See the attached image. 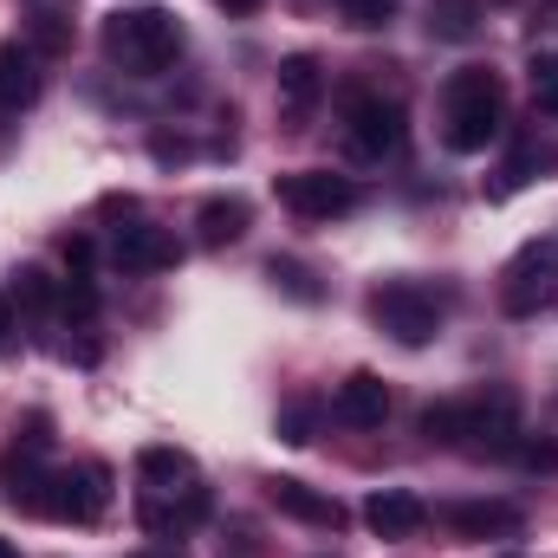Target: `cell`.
<instances>
[{
	"label": "cell",
	"instance_id": "1",
	"mask_svg": "<svg viewBox=\"0 0 558 558\" xmlns=\"http://www.w3.org/2000/svg\"><path fill=\"white\" fill-rule=\"evenodd\" d=\"M507 124V85L494 65H461L441 92V143L454 156H481Z\"/></svg>",
	"mask_w": 558,
	"mask_h": 558
},
{
	"label": "cell",
	"instance_id": "2",
	"mask_svg": "<svg viewBox=\"0 0 558 558\" xmlns=\"http://www.w3.org/2000/svg\"><path fill=\"white\" fill-rule=\"evenodd\" d=\"M105 59L137 72V78L175 65L182 59V20L169 7H124V13H111L105 20Z\"/></svg>",
	"mask_w": 558,
	"mask_h": 558
},
{
	"label": "cell",
	"instance_id": "3",
	"mask_svg": "<svg viewBox=\"0 0 558 558\" xmlns=\"http://www.w3.org/2000/svg\"><path fill=\"white\" fill-rule=\"evenodd\" d=\"M111 507V468L105 461H72V468H46V487H39V507L46 520L59 526H98Z\"/></svg>",
	"mask_w": 558,
	"mask_h": 558
},
{
	"label": "cell",
	"instance_id": "4",
	"mask_svg": "<svg viewBox=\"0 0 558 558\" xmlns=\"http://www.w3.org/2000/svg\"><path fill=\"white\" fill-rule=\"evenodd\" d=\"M371 325H377L384 338H397L403 351H422V344L441 331V305H435V292L416 286V279H384V286L371 292Z\"/></svg>",
	"mask_w": 558,
	"mask_h": 558
},
{
	"label": "cell",
	"instance_id": "5",
	"mask_svg": "<svg viewBox=\"0 0 558 558\" xmlns=\"http://www.w3.org/2000/svg\"><path fill=\"white\" fill-rule=\"evenodd\" d=\"M279 208H292L299 221H338V215H357L364 208V189L351 175H331V169H292L274 175Z\"/></svg>",
	"mask_w": 558,
	"mask_h": 558
},
{
	"label": "cell",
	"instance_id": "6",
	"mask_svg": "<svg viewBox=\"0 0 558 558\" xmlns=\"http://www.w3.org/2000/svg\"><path fill=\"white\" fill-rule=\"evenodd\" d=\"M454 448H468V454H513L520 448V397L513 390L468 397L461 403V428H454Z\"/></svg>",
	"mask_w": 558,
	"mask_h": 558
},
{
	"label": "cell",
	"instance_id": "7",
	"mask_svg": "<svg viewBox=\"0 0 558 558\" xmlns=\"http://www.w3.org/2000/svg\"><path fill=\"white\" fill-rule=\"evenodd\" d=\"M208 487H202V474L195 481H182V487H143L137 494V520L149 539H182V533H195L202 520H208Z\"/></svg>",
	"mask_w": 558,
	"mask_h": 558
},
{
	"label": "cell",
	"instance_id": "8",
	"mask_svg": "<svg viewBox=\"0 0 558 558\" xmlns=\"http://www.w3.org/2000/svg\"><path fill=\"white\" fill-rule=\"evenodd\" d=\"M344 137H351V149L364 162L390 156L403 143V105H390L377 92H344Z\"/></svg>",
	"mask_w": 558,
	"mask_h": 558
},
{
	"label": "cell",
	"instance_id": "9",
	"mask_svg": "<svg viewBox=\"0 0 558 558\" xmlns=\"http://www.w3.org/2000/svg\"><path fill=\"white\" fill-rule=\"evenodd\" d=\"M558 241H533V247H520L513 254V267L500 274V305L513 312V318H533L546 299H553L558 286Z\"/></svg>",
	"mask_w": 558,
	"mask_h": 558
},
{
	"label": "cell",
	"instance_id": "10",
	"mask_svg": "<svg viewBox=\"0 0 558 558\" xmlns=\"http://www.w3.org/2000/svg\"><path fill=\"white\" fill-rule=\"evenodd\" d=\"M175 260H182L175 234H169V228H149V221L118 228V241H111V267H118V274H169Z\"/></svg>",
	"mask_w": 558,
	"mask_h": 558
},
{
	"label": "cell",
	"instance_id": "11",
	"mask_svg": "<svg viewBox=\"0 0 558 558\" xmlns=\"http://www.w3.org/2000/svg\"><path fill=\"white\" fill-rule=\"evenodd\" d=\"M364 526H371L377 539L403 546V539H416L422 526H428V507H422L410 487H377V494L364 500Z\"/></svg>",
	"mask_w": 558,
	"mask_h": 558
},
{
	"label": "cell",
	"instance_id": "12",
	"mask_svg": "<svg viewBox=\"0 0 558 558\" xmlns=\"http://www.w3.org/2000/svg\"><path fill=\"white\" fill-rule=\"evenodd\" d=\"M267 500H274L286 520H299V526H325V533H338V526L351 520L331 494H318V487H305V481H292V474H274V481H267Z\"/></svg>",
	"mask_w": 558,
	"mask_h": 558
},
{
	"label": "cell",
	"instance_id": "13",
	"mask_svg": "<svg viewBox=\"0 0 558 558\" xmlns=\"http://www.w3.org/2000/svg\"><path fill=\"white\" fill-rule=\"evenodd\" d=\"M39 92H46V59L26 39H7L0 46V111H26L39 105Z\"/></svg>",
	"mask_w": 558,
	"mask_h": 558
},
{
	"label": "cell",
	"instance_id": "14",
	"mask_svg": "<svg viewBox=\"0 0 558 558\" xmlns=\"http://www.w3.org/2000/svg\"><path fill=\"white\" fill-rule=\"evenodd\" d=\"M331 416L344 422V428H384V416H390V390H384V377H371V371L344 377L338 397H331Z\"/></svg>",
	"mask_w": 558,
	"mask_h": 558
},
{
	"label": "cell",
	"instance_id": "15",
	"mask_svg": "<svg viewBox=\"0 0 558 558\" xmlns=\"http://www.w3.org/2000/svg\"><path fill=\"white\" fill-rule=\"evenodd\" d=\"M318 92H325V65H318L312 52L279 59V111H286V118H305V111L318 105Z\"/></svg>",
	"mask_w": 558,
	"mask_h": 558
},
{
	"label": "cell",
	"instance_id": "16",
	"mask_svg": "<svg viewBox=\"0 0 558 558\" xmlns=\"http://www.w3.org/2000/svg\"><path fill=\"white\" fill-rule=\"evenodd\" d=\"M247 221H254V208L241 195H208L195 215V234H202V247H234L247 234Z\"/></svg>",
	"mask_w": 558,
	"mask_h": 558
},
{
	"label": "cell",
	"instance_id": "17",
	"mask_svg": "<svg viewBox=\"0 0 558 558\" xmlns=\"http://www.w3.org/2000/svg\"><path fill=\"white\" fill-rule=\"evenodd\" d=\"M441 520L461 539H487V533H513L520 526V507H507V500H468V507H448Z\"/></svg>",
	"mask_w": 558,
	"mask_h": 558
},
{
	"label": "cell",
	"instance_id": "18",
	"mask_svg": "<svg viewBox=\"0 0 558 558\" xmlns=\"http://www.w3.org/2000/svg\"><path fill=\"white\" fill-rule=\"evenodd\" d=\"M474 33H481V7H474V0H428V39L461 46V39H474Z\"/></svg>",
	"mask_w": 558,
	"mask_h": 558
},
{
	"label": "cell",
	"instance_id": "19",
	"mask_svg": "<svg viewBox=\"0 0 558 558\" xmlns=\"http://www.w3.org/2000/svg\"><path fill=\"white\" fill-rule=\"evenodd\" d=\"M137 481L143 487H182V481H195V461H189L182 448H143Z\"/></svg>",
	"mask_w": 558,
	"mask_h": 558
},
{
	"label": "cell",
	"instance_id": "20",
	"mask_svg": "<svg viewBox=\"0 0 558 558\" xmlns=\"http://www.w3.org/2000/svg\"><path fill=\"white\" fill-rule=\"evenodd\" d=\"M39 59H52V52H65L72 46V26H65V7H39L33 13V39H26Z\"/></svg>",
	"mask_w": 558,
	"mask_h": 558
},
{
	"label": "cell",
	"instance_id": "21",
	"mask_svg": "<svg viewBox=\"0 0 558 558\" xmlns=\"http://www.w3.org/2000/svg\"><path fill=\"white\" fill-rule=\"evenodd\" d=\"M13 299H20V305H33V312H46L59 292H52V279L39 274V267H20V274H13Z\"/></svg>",
	"mask_w": 558,
	"mask_h": 558
},
{
	"label": "cell",
	"instance_id": "22",
	"mask_svg": "<svg viewBox=\"0 0 558 558\" xmlns=\"http://www.w3.org/2000/svg\"><path fill=\"white\" fill-rule=\"evenodd\" d=\"M267 279H274V286H286V292H292V299H299V305H312V299H318V286H312V274H305V267H292V260H267Z\"/></svg>",
	"mask_w": 558,
	"mask_h": 558
},
{
	"label": "cell",
	"instance_id": "23",
	"mask_svg": "<svg viewBox=\"0 0 558 558\" xmlns=\"http://www.w3.org/2000/svg\"><path fill=\"white\" fill-rule=\"evenodd\" d=\"M533 105L539 111H558V52H539L533 59Z\"/></svg>",
	"mask_w": 558,
	"mask_h": 558
},
{
	"label": "cell",
	"instance_id": "24",
	"mask_svg": "<svg viewBox=\"0 0 558 558\" xmlns=\"http://www.w3.org/2000/svg\"><path fill=\"white\" fill-rule=\"evenodd\" d=\"M344 20L364 26V33H371V26H390V20H397V0H344Z\"/></svg>",
	"mask_w": 558,
	"mask_h": 558
},
{
	"label": "cell",
	"instance_id": "25",
	"mask_svg": "<svg viewBox=\"0 0 558 558\" xmlns=\"http://www.w3.org/2000/svg\"><path fill=\"white\" fill-rule=\"evenodd\" d=\"M279 441H292V448L312 441V410H305V403H286V410H279Z\"/></svg>",
	"mask_w": 558,
	"mask_h": 558
},
{
	"label": "cell",
	"instance_id": "26",
	"mask_svg": "<svg viewBox=\"0 0 558 558\" xmlns=\"http://www.w3.org/2000/svg\"><path fill=\"white\" fill-rule=\"evenodd\" d=\"M513 454H520V468H533V474H553L558 468V441H520Z\"/></svg>",
	"mask_w": 558,
	"mask_h": 558
},
{
	"label": "cell",
	"instance_id": "27",
	"mask_svg": "<svg viewBox=\"0 0 558 558\" xmlns=\"http://www.w3.org/2000/svg\"><path fill=\"white\" fill-rule=\"evenodd\" d=\"M59 254H65V267H72V274H92V241H85V234H72Z\"/></svg>",
	"mask_w": 558,
	"mask_h": 558
},
{
	"label": "cell",
	"instance_id": "28",
	"mask_svg": "<svg viewBox=\"0 0 558 558\" xmlns=\"http://www.w3.org/2000/svg\"><path fill=\"white\" fill-rule=\"evenodd\" d=\"M105 215H111V221H118V215L131 221V215H137V202H131V195H105Z\"/></svg>",
	"mask_w": 558,
	"mask_h": 558
},
{
	"label": "cell",
	"instance_id": "29",
	"mask_svg": "<svg viewBox=\"0 0 558 558\" xmlns=\"http://www.w3.org/2000/svg\"><path fill=\"white\" fill-rule=\"evenodd\" d=\"M221 7H228V13H254L260 0H221Z\"/></svg>",
	"mask_w": 558,
	"mask_h": 558
},
{
	"label": "cell",
	"instance_id": "30",
	"mask_svg": "<svg viewBox=\"0 0 558 558\" xmlns=\"http://www.w3.org/2000/svg\"><path fill=\"white\" fill-rule=\"evenodd\" d=\"M7 325H13V312H7V299H0V338H7Z\"/></svg>",
	"mask_w": 558,
	"mask_h": 558
},
{
	"label": "cell",
	"instance_id": "31",
	"mask_svg": "<svg viewBox=\"0 0 558 558\" xmlns=\"http://www.w3.org/2000/svg\"><path fill=\"white\" fill-rule=\"evenodd\" d=\"M0 558H20V546H13V539H0Z\"/></svg>",
	"mask_w": 558,
	"mask_h": 558
},
{
	"label": "cell",
	"instance_id": "32",
	"mask_svg": "<svg viewBox=\"0 0 558 558\" xmlns=\"http://www.w3.org/2000/svg\"><path fill=\"white\" fill-rule=\"evenodd\" d=\"M143 558H169V553H143Z\"/></svg>",
	"mask_w": 558,
	"mask_h": 558
},
{
	"label": "cell",
	"instance_id": "33",
	"mask_svg": "<svg viewBox=\"0 0 558 558\" xmlns=\"http://www.w3.org/2000/svg\"><path fill=\"white\" fill-rule=\"evenodd\" d=\"M500 558H520V553H500Z\"/></svg>",
	"mask_w": 558,
	"mask_h": 558
}]
</instances>
